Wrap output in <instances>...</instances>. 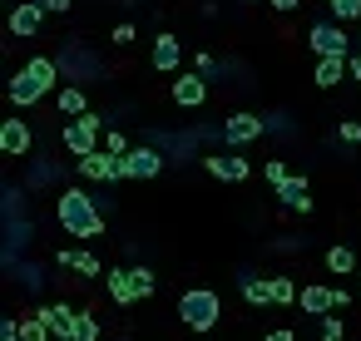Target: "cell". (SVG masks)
Instances as JSON below:
<instances>
[{"label":"cell","instance_id":"cell-1","mask_svg":"<svg viewBox=\"0 0 361 341\" xmlns=\"http://www.w3.org/2000/svg\"><path fill=\"white\" fill-rule=\"evenodd\" d=\"M55 80H60V65L50 60V55H35L16 80H11V104L16 109H30V104H40L50 89H55Z\"/></svg>","mask_w":361,"mask_h":341},{"label":"cell","instance_id":"cell-2","mask_svg":"<svg viewBox=\"0 0 361 341\" xmlns=\"http://www.w3.org/2000/svg\"><path fill=\"white\" fill-rule=\"evenodd\" d=\"M60 228L70 232V237H99L104 232V213L94 208V198L90 193H80V188H70V193H60Z\"/></svg>","mask_w":361,"mask_h":341},{"label":"cell","instance_id":"cell-3","mask_svg":"<svg viewBox=\"0 0 361 341\" xmlns=\"http://www.w3.org/2000/svg\"><path fill=\"white\" fill-rule=\"evenodd\" d=\"M218 311H223V302H218V292H208V287L178 297V316H183V326H193V331H213V326H218Z\"/></svg>","mask_w":361,"mask_h":341},{"label":"cell","instance_id":"cell-4","mask_svg":"<svg viewBox=\"0 0 361 341\" xmlns=\"http://www.w3.org/2000/svg\"><path fill=\"white\" fill-rule=\"evenodd\" d=\"M99 129H104L99 114H80V119H70V124H65V149H70L75 159L99 154Z\"/></svg>","mask_w":361,"mask_h":341},{"label":"cell","instance_id":"cell-5","mask_svg":"<svg viewBox=\"0 0 361 341\" xmlns=\"http://www.w3.org/2000/svg\"><path fill=\"white\" fill-rule=\"evenodd\" d=\"M307 40H312L317 60H322V55H351V40H346L341 20H322V25H312V30H307Z\"/></svg>","mask_w":361,"mask_h":341},{"label":"cell","instance_id":"cell-6","mask_svg":"<svg viewBox=\"0 0 361 341\" xmlns=\"http://www.w3.org/2000/svg\"><path fill=\"white\" fill-rule=\"evenodd\" d=\"M80 173H85V178H94V183H119V178H129V173H124V159H119V154H109V149H99V154L80 159Z\"/></svg>","mask_w":361,"mask_h":341},{"label":"cell","instance_id":"cell-7","mask_svg":"<svg viewBox=\"0 0 361 341\" xmlns=\"http://www.w3.org/2000/svg\"><path fill=\"white\" fill-rule=\"evenodd\" d=\"M30 144H35V134H30L25 119H6V124H0V154H6V159H25Z\"/></svg>","mask_w":361,"mask_h":341},{"label":"cell","instance_id":"cell-8","mask_svg":"<svg viewBox=\"0 0 361 341\" xmlns=\"http://www.w3.org/2000/svg\"><path fill=\"white\" fill-rule=\"evenodd\" d=\"M297 306H302L307 316H326V311H336V306H346V292H331V287H302V297H297Z\"/></svg>","mask_w":361,"mask_h":341},{"label":"cell","instance_id":"cell-9","mask_svg":"<svg viewBox=\"0 0 361 341\" xmlns=\"http://www.w3.org/2000/svg\"><path fill=\"white\" fill-rule=\"evenodd\" d=\"M40 25H45V0H25V6L11 11V35L30 40V35H40Z\"/></svg>","mask_w":361,"mask_h":341},{"label":"cell","instance_id":"cell-10","mask_svg":"<svg viewBox=\"0 0 361 341\" xmlns=\"http://www.w3.org/2000/svg\"><path fill=\"white\" fill-rule=\"evenodd\" d=\"M257 134H267V119H257V114H233V119L223 124V139H228V144H238V149H243V144H252Z\"/></svg>","mask_w":361,"mask_h":341},{"label":"cell","instance_id":"cell-11","mask_svg":"<svg viewBox=\"0 0 361 341\" xmlns=\"http://www.w3.org/2000/svg\"><path fill=\"white\" fill-rule=\"evenodd\" d=\"M203 99H208V80H203V75H178V80H173V104L198 109Z\"/></svg>","mask_w":361,"mask_h":341},{"label":"cell","instance_id":"cell-12","mask_svg":"<svg viewBox=\"0 0 361 341\" xmlns=\"http://www.w3.org/2000/svg\"><path fill=\"white\" fill-rule=\"evenodd\" d=\"M159 168H164L159 149H129L124 154V173L129 178H159Z\"/></svg>","mask_w":361,"mask_h":341},{"label":"cell","instance_id":"cell-13","mask_svg":"<svg viewBox=\"0 0 361 341\" xmlns=\"http://www.w3.org/2000/svg\"><path fill=\"white\" fill-rule=\"evenodd\" d=\"M203 163H208V173L223 178V183H243V178H247V159H238V154H213V159H203Z\"/></svg>","mask_w":361,"mask_h":341},{"label":"cell","instance_id":"cell-14","mask_svg":"<svg viewBox=\"0 0 361 341\" xmlns=\"http://www.w3.org/2000/svg\"><path fill=\"white\" fill-rule=\"evenodd\" d=\"M35 316H40V321H45V326H50L55 336H65V341H75V316H80V311H70L65 302H55V306H40Z\"/></svg>","mask_w":361,"mask_h":341},{"label":"cell","instance_id":"cell-15","mask_svg":"<svg viewBox=\"0 0 361 341\" xmlns=\"http://www.w3.org/2000/svg\"><path fill=\"white\" fill-rule=\"evenodd\" d=\"M178 65H183V45H178L173 35H159V40H154V70L173 75Z\"/></svg>","mask_w":361,"mask_h":341},{"label":"cell","instance_id":"cell-16","mask_svg":"<svg viewBox=\"0 0 361 341\" xmlns=\"http://www.w3.org/2000/svg\"><path fill=\"white\" fill-rule=\"evenodd\" d=\"M351 75V65H346V55H322L317 60V85L322 89H331V85H341Z\"/></svg>","mask_w":361,"mask_h":341},{"label":"cell","instance_id":"cell-17","mask_svg":"<svg viewBox=\"0 0 361 341\" xmlns=\"http://www.w3.org/2000/svg\"><path fill=\"white\" fill-rule=\"evenodd\" d=\"M104 287H109V297H114L119 306H124V302H139V282H134V267H129V272H119V267H114V272L104 277Z\"/></svg>","mask_w":361,"mask_h":341},{"label":"cell","instance_id":"cell-18","mask_svg":"<svg viewBox=\"0 0 361 341\" xmlns=\"http://www.w3.org/2000/svg\"><path fill=\"white\" fill-rule=\"evenodd\" d=\"M60 267H70V272H80V277H99V272H104V267H99V257H94V252H85V247H80V252H75V247H70V252H60Z\"/></svg>","mask_w":361,"mask_h":341},{"label":"cell","instance_id":"cell-19","mask_svg":"<svg viewBox=\"0 0 361 341\" xmlns=\"http://www.w3.org/2000/svg\"><path fill=\"white\" fill-rule=\"evenodd\" d=\"M55 104H60V114H65V119H80V114H90V99H85V89H80V85H65Z\"/></svg>","mask_w":361,"mask_h":341},{"label":"cell","instance_id":"cell-20","mask_svg":"<svg viewBox=\"0 0 361 341\" xmlns=\"http://www.w3.org/2000/svg\"><path fill=\"white\" fill-rule=\"evenodd\" d=\"M277 198H282L292 213H307V208H312V198H307V183H302V178H287V183H277Z\"/></svg>","mask_w":361,"mask_h":341},{"label":"cell","instance_id":"cell-21","mask_svg":"<svg viewBox=\"0 0 361 341\" xmlns=\"http://www.w3.org/2000/svg\"><path fill=\"white\" fill-rule=\"evenodd\" d=\"M243 297H247L252 306H267V302H277V297H272V277H247V282H243Z\"/></svg>","mask_w":361,"mask_h":341},{"label":"cell","instance_id":"cell-22","mask_svg":"<svg viewBox=\"0 0 361 341\" xmlns=\"http://www.w3.org/2000/svg\"><path fill=\"white\" fill-rule=\"evenodd\" d=\"M50 336H55V331H50L40 316H25V321H20V341H50Z\"/></svg>","mask_w":361,"mask_h":341},{"label":"cell","instance_id":"cell-23","mask_svg":"<svg viewBox=\"0 0 361 341\" xmlns=\"http://www.w3.org/2000/svg\"><path fill=\"white\" fill-rule=\"evenodd\" d=\"M331 20H361V0H326Z\"/></svg>","mask_w":361,"mask_h":341},{"label":"cell","instance_id":"cell-24","mask_svg":"<svg viewBox=\"0 0 361 341\" xmlns=\"http://www.w3.org/2000/svg\"><path fill=\"white\" fill-rule=\"evenodd\" d=\"M326 267H331V272H351V267H356V252H351V247H331V252H326Z\"/></svg>","mask_w":361,"mask_h":341},{"label":"cell","instance_id":"cell-25","mask_svg":"<svg viewBox=\"0 0 361 341\" xmlns=\"http://www.w3.org/2000/svg\"><path fill=\"white\" fill-rule=\"evenodd\" d=\"M75 341H99V321H94L90 311L75 316Z\"/></svg>","mask_w":361,"mask_h":341},{"label":"cell","instance_id":"cell-26","mask_svg":"<svg viewBox=\"0 0 361 341\" xmlns=\"http://www.w3.org/2000/svg\"><path fill=\"white\" fill-rule=\"evenodd\" d=\"M272 297H277V306H282V302H297V297H302V287H292L287 277H272Z\"/></svg>","mask_w":361,"mask_h":341},{"label":"cell","instance_id":"cell-27","mask_svg":"<svg viewBox=\"0 0 361 341\" xmlns=\"http://www.w3.org/2000/svg\"><path fill=\"white\" fill-rule=\"evenodd\" d=\"M104 149H109V154H119V159H124V154H129V149H134V144H129V139H124V134H119V129H109V134H104Z\"/></svg>","mask_w":361,"mask_h":341},{"label":"cell","instance_id":"cell-28","mask_svg":"<svg viewBox=\"0 0 361 341\" xmlns=\"http://www.w3.org/2000/svg\"><path fill=\"white\" fill-rule=\"evenodd\" d=\"M262 173H267V183H272V188H277V183H287V178H292V173H287V163H282V159H267V168H262Z\"/></svg>","mask_w":361,"mask_h":341},{"label":"cell","instance_id":"cell-29","mask_svg":"<svg viewBox=\"0 0 361 341\" xmlns=\"http://www.w3.org/2000/svg\"><path fill=\"white\" fill-rule=\"evenodd\" d=\"M134 282H139V297H149V292L159 287V277H154L149 267H134Z\"/></svg>","mask_w":361,"mask_h":341},{"label":"cell","instance_id":"cell-30","mask_svg":"<svg viewBox=\"0 0 361 341\" xmlns=\"http://www.w3.org/2000/svg\"><path fill=\"white\" fill-rule=\"evenodd\" d=\"M336 139H346V144H361V124H356V119H341V124H336Z\"/></svg>","mask_w":361,"mask_h":341},{"label":"cell","instance_id":"cell-31","mask_svg":"<svg viewBox=\"0 0 361 341\" xmlns=\"http://www.w3.org/2000/svg\"><path fill=\"white\" fill-rule=\"evenodd\" d=\"M0 341H20V321L16 316H0Z\"/></svg>","mask_w":361,"mask_h":341},{"label":"cell","instance_id":"cell-32","mask_svg":"<svg viewBox=\"0 0 361 341\" xmlns=\"http://www.w3.org/2000/svg\"><path fill=\"white\" fill-rule=\"evenodd\" d=\"M322 341H341V321L336 316H322Z\"/></svg>","mask_w":361,"mask_h":341},{"label":"cell","instance_id":"cell-33","mask_svg":"<svg viewBox=\"0 0 361 341\" xmlns=\"http://www.w3.org/2000/svg\"><path fill=\"white\" fill-rule=\"evenodd\" d=\"M346 65H351V80L361 85V50H351V55H346Z\"/></svg>","mask_w":361,"mask_h":341},{"label":"cell","instance_id":"cell-34","mask_svg":"<svg viewBox=\"0 0 361 341\" xmlns=\"http://www.w3.org/2000/svg\"><path fill=\"white\" fill-rule=\"evenodd\" d=\"M70 6H75V0H45V11H55V16H60V11H70Z\"/></svg>","mask_w":361,"mask_h":341},{"label":"cell","instance_id":"cell-35","mask_svg":"<svg viewBox=\"0 0 361 341\" xmlns=\"http://www.w3.org/2000/svg\"><path fill=\"white\" fill-rule=\"evenodd\" d=\"M262 341H297V336H292V331H267Z\"/></svg>","mask_w":361,"mask_h":341},{"label":"cell","instance_id":"cell-36","mask_svg":"<svg viewBox=\"0 0 361 341\" xmlns=\"http://www.w3.org/2000/svg\"><path fill=\"white\" fill-rule=\"evenodd\" d=\"M272 6H277V11H297V6H302V0H272Z\"/></svg>","mask_w":361,"mask_h":341}]
</instances>
